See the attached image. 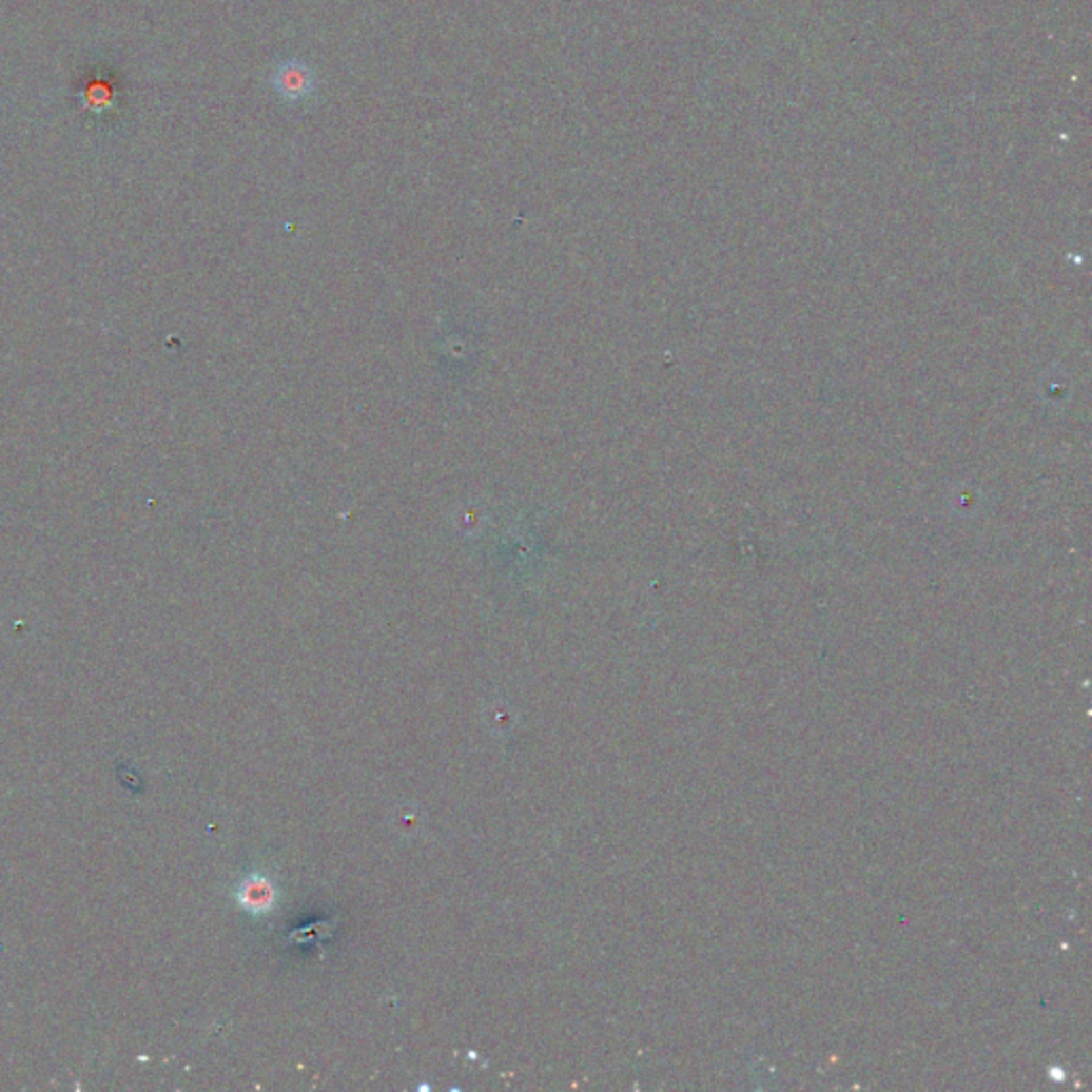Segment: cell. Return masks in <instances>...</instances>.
Masks as SVG:
<instances>
[{"instance_id": "cell-1", "label": "cell", "mask_w": 1092, "mask_h": 1092, "mask_svg": "<svg viewBox=\"0 0 1092 1092\" xmlns=\"http://www.w3.org/2000/svg\"><path fill=\"white\" fill-rule=\"evenodd\" d=\"M273 90L287 99V101H304L314 93V73L312 69L301 60H287L282 62L271 77Z\"/></svg>"}, {"instance_id": "cell-2", "label": "cell", "mask_w": 1092, "mask_h": 1092, "mask_svg": "<svg viewBox=\"0 0 1092 1092\" xmlns=\"http://www.w3.org/2000/svg\"><path fill=\"white\" fill-rule=\"evenodd\" d=\"M273 900V890L265 879H250L241 888V902L252 912H262Z\"/></svg>"}]
</instances>
